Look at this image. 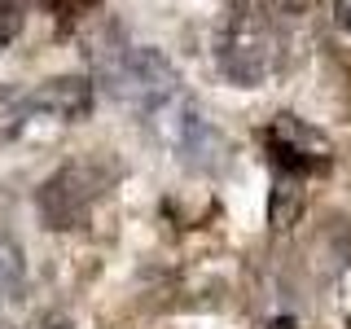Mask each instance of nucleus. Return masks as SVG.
Listing matches in <instances>:
<instances>
[{"instance_id": "obj_1", "label": "nucleus", "mask_w": 351, "mask_h": 329, "mask_svg": "<svg viewBox=\"0 0 351 329\" xmlns=\"http://www.w3.org/2000/svg\"><path fill=\"white\" fill-rule=\"evenodd\" d=\"M215 66L237 88H255L281 66V31L268 5L237 0L215 27Z\"/></svg>"}, {"instance_id": "obj_2", "label": "nucleus", "mask_w": 351, "mask_h": 329, "mask_svg": "<svg viewBox=\"0 0 351 329\" xmlns=\"http://www.w3.org/2000/svg\"><path fill=\"white\" fill-rule=\"evenodd\" d=\"M97 71L110 97H119L141 114H158L176 97V71L154 49H110L106 58H97Z\"/></svg>"}, {"instance_id": "obj_3", "label": "nucleus", "mask_w": 351, "mask_h": 329, "mask_svg": "<svg viewBox=\"0 0 351 329\" xmlns=\"http://www.w3.org/2000/svg\"><path fill=\"white\" fill-rule=\"evenodd\" d=\"M110 180H114V167H110L106 158H75L66 162V167H58L49 175V180L40 184V219L49 228H75L80 219L93 211V202L110 189Z\"/></svg>"}, {"instance_id": "obj_4", "label": "nucleus", "mask_w": 351, "mask_h": 329, "mask_svg": "<svg viewBox=\"0 0 351 329\" xmlns=\"http://www.w3.org/2000/svg\"><path fill=\"white\" fill-rule=\"evenodd\" d=\"M263 149L272 154L277 171L285 175H307V171L329 167V141L294 114H277L263 127Z\"/></svg>"}, {"instance_id": "obj_5", "label": "nucleus", "mask_w": 351, "mask_h": 329, "mask_svg": "<svg viewBox=\"0 0 351 329\" xmlns=\"http://www.w3.org/2000/svg\"><path fill=\"white\" fill-rule=\"evenodd\" d=\"M93 110V84L84 75H58V80L40 84L36 93L18 97L9 106V127L22 123V114H44V119H58V123H75V119H88Z\"/></svg>"}, {"instance_id": "obj_6", "label": "nucleus", "mask_w": 351, "mask_h": 329, "mask_svg": "<svg viewBox=\"0 0 351 329\" xmlns=\"http://www.w3.org/2000/svg\"><path fill=\"white\" fill-rule=\"evenodd\" d=\"M176 136H180V158H189L193 167H215V158H224V136H215L211 123H206L193 106L180 110Z\"/></svg>"}, {"instance_id": "obj_7", "label": "nucleus", "mask_w": 351, "mask_h": 329, "mask_svg": "<svg viewBox=\"0 0 351 329\" xmlns=\"http://www.w3.org/2000/svg\"><path fill=\"white\" fill-rule=\"evenodd\" d=\"M303 211V189H299V175H285L277 180V189H272V206H268V219L272 228H290L294 219Z\"/></svg>"}, {"instance_id": "obj_8", "label": "nucleus", "mask_w": 351, "mask_h": 329, "mask_svg": "<svg viewBox=\"0 0 351 329\" xmlns=\"http://www.w3.org/2000/svg\"><path fill=\"white\" fill-rule=\"evenodd\" d=\"M22 277H27V263H22L18 241L0 237V303H9L22 290Z\"/></svg>"}, {"instance_id": "obj_9", "label": "nucleus", "mask_w": 351, "mask_h": 329, "mask_svg": "<svg viewBox=\"0 0 351 329\" xmlns=\"http://www.w3.org/2000/svg\"><path fill=\"white\" fill-rule=\"evenodd\" d=\"M22 31V0H0V44H9Z\"/></svg>"}, {"instance_id": "obj_10", "label": "nucleus", "mask_w": 351, "mask_h": 329, "mask_svg": "<svg viewBox=\"0 0 351 329\" xmlns=\"http://www.w3.org/2000/svg\"><path fill=\"white\" fill-rule=\"evenodd\" d=\"M338 22H343V27H351V0H338Z\"/></svg>"}, {"instance_id": "obj_11", "label": "nucleus", "mask_w": 351, "mask_h": 329, "mask_svg": "<svg viewBox=\"0 0 351 329\" xmlns=\"http://www.w3.org/2000/svg\"><path fill=\"white\" fill-rule=\"evenodd\" d=\"M36 5H44V9H49V14H62V9L71 5V0H36Z\"/></svg>"}, {"instance_id": "obj_12", "label": "nucleus", "mask_w": 351, "mask_h": 329, "mask_svg": "<svg viewBox=\"0 0 351 329\" xmlns=\"http://www.w3.org/2000/svg\"><path fill=\"white\" fill-rule=\"evenodd\" d=\"M347 329H351V321H347Z\"/></svg>"}]
</instances>
